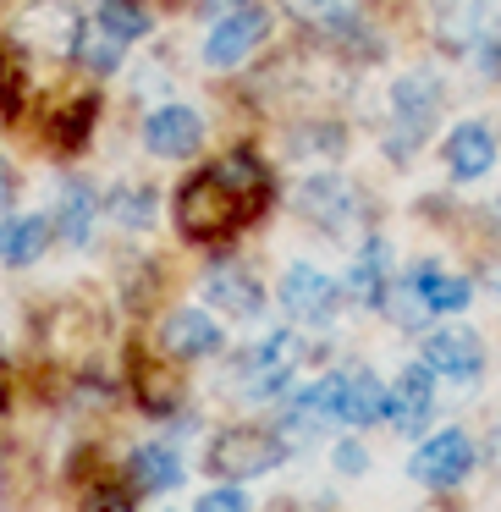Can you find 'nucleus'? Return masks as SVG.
<instances>
[{
    "instance_id": "nucleus-1",
    "label": "nucleus",
    "mask_w": 501,
    "mask_h": 512,
    "mask_svg": "<svg viewBox=\"0 0 501 512\" xmlns=\"http://www.w3.org/2000/svg\"><path fill=\"white\" fill-rule=\"evenodd\" d=\"M270 204V177L248 149H232L226 160L204 166L177 188V226L193 243H221V237L243 232L259 210Z\"/></svg>"
},
{
    "instance_id": "nucleus-2",
    "label": "nucleus",
    "mask_w": 501,
    "mask_h": 512,
    "mask_svg": "<svg viewBox=\"0 0 501 512\" xmlns=\"http://www.w3.org/2000/svg\"><path fill=\"white\" fill-rule=\"evenodd\" d=\"M281 463H287V441H281L276 430H265V424H232V430L215 435L210 457H204V468H210L215 479H226V485L259 479Z\"/></svg>"
},
{
    "instance_id": "nucleus-3",
    "label": "nucleus",
    "mask_w": 501,
    "mask_h": 512,
    "mask_svg": "<svg viewBox=\"0 0 501 512\" xmlns=\"http://www.w3.org/2000/svg\"><path fill=\"white\" fill-rule=\"evenodd\" d=\"M298 358H303L298 331H270L265 342H254V347H248V358L237 364L243 391H248V397H281L287 380L298 375Z\"/></svg>"
},
{
    "instance_id": "nucleus-4",
    "label": "nucleus",
    "mask_w": 501,
    "mask_h": 512,
    "mask_svg": "<svg viewBox=\"0 0 501 512\" xmlns=\"http://www.w3.org/2000/svg\"><path fill=\"white\" fill-rule=\"evenodd\" d=\"M265 34H270V12L254 6V0L237 6V12H226V17H215L210 39H204V67H215V72L237 67V61H248L265 45Z\"/></svg>"
},
{
    "instance_id": "nucleus-5",
    "label": "nucleus",
    "mask_w": 501,
    "mask_h": 512,
    "mask_svg": "<svg viewBox=\"0 0 501 512\" xmlns=\"http://www.w3.org/2000/svg\"><path fill=\"white\" fill-rule=\"evenodd\" d=\"M408 474L419 479V485H430V490H452V485H463V479L474 474V441H468L463 430H441V435H430V441H424L419 452H413Z\"/></svg>"
},
{
    "instance_id": "nucleus-6",
    "label": "nucleus",
    "mask_w": 501,
    "mask_h": 512,
    "mask_svg": "<svg viewBox=\"0 0 501 512\" xmlns=\"http://www.w3.org/2000/svg\"><path fill=\"white\" fill-rule=\"evenodd\" d=\"M391 116H397V133H402L397 155H413V144H419L435 127V116H441V83H435L430 72H402L397 89H391Z\"/></svg>"
},
{
    "instance_id": "nucleus-7",
    "label": "nucleus",
    "mask_w": 501,
    "mask_h": 512,
    "mask_svg": "<svg viewBox=\"0 0 501 512\" xmlns=\"http://www.w3.org/2000/svg\"><path fill=\"white\" fill-rule=\"evenodd\" d=\"M281 309L298 325H331L336 309H342V287L314 265H292L281 276Z\"/></svg>"
},
{
    "instance_id": "nucleus-8",
    "label": "nucleus",
    "mask_w": 501,
    "mask_h": 512,
    "mask_svg": "<svg viewBox=\"0 0 501 512\" xmlns=\"http://www.w3.org/2000/svg\"><path fill=\"white\" fill-rule=\"evenodd\" d=\"M435 413V369L430 364H408L397 369V380L386 386V419L402 435H419Z\"/></svg>"
},
{
    "instance_id": "nucleus-9",
    "label": "nucleus",
    "mask_w": 501,
    "mask_h": 512,
    "mask_svg": "<svg viewBox=\"0 0 501 512\" xmlns=\"http://www.w3.org/2000/svg\"><path fill=\"white\" fill-rule=\"evenodd\" d=\"M78 34H83V17L72 12L67 0H39L17 17V39L28 50H45V56H61V50H78Z\"/></svg>"
},
{
    "instance_id": "nucleus-10",
    "label": "nucleus",
    "mask_w": 501,
    "mask_h": 512,
    "mask_svg": "<svg viewBox=\"0 0 501 512\" xmlns=\"http://www.w3.org/2000/svg\"><path fill=\"white\" fill-rule=\"evenodd\" d=\"M424 364L446 380H474L485 369V342L463 325H441V331L424 336Z\"/></svg>"
},
{
    "instance_id": "nucleus-11",
    "label": "nucleus",
    "mask_w": 501,
    "mask_h": 512,
    "mask_svg": "<svg viewBox=\"0 0 501 512\" xmlns=\"http://www.w3.org/2000/svg\"><path fill=\"white\" fill-rule=\"evenodd\" d=\"M199 138H204V122H199L193 105H160V111L144 122V144H149V155H160V160L193 155Z\"/></svg>"
},
{
    "instance_id": "nucleus-12",
    "label": "nucleus",
    "mask_w": 501,
    "mask_h": 512,
    "mask_svg": "<svg viewBox=\"0 0 501 512\" xmlns=\"http://www.w3.org/2000/svg\"><path fill=\"white\" fill-rule=\"evenodd\" d=\"M204 298H210L226 320H254V314L265 309V287H259L243 265H210V276H204Z\"/></svg>"
},
{
    "instance_id": "nucleus-13",
    "label": "nucleus",
    "mask_w": 501,
    "mask_h": 512,
    "mask_svg": "<svg viewBox=\"0 0 501 512\" xmlns=\"http://www.w3.org/2000/svg\"><path fill=\"white\" fill-rule=\"evenodd\" d=\"M380 419H386V386L369 369H342L336 375V424L364 430V424H380Z\"/></svg>"
},
{
    "instance_id": "nucleus-14",
    "label": "nucleus",
    "mask_w": 501,
    "mask_h": 512,
    "mask_svg": "<svg viewBox=\"0 0 501 512\" xmlns=\"http://www.w3.org/2000/svg\"><path fill=\"white\" fill-rule=\"evenodd\" d=\"M391 281H397V270H391L386 237H369V243L353 254V270H347V292H353V303H364V309H386Z\"/></svg>"
},
{
    "instance_id": "nucleus-15",
    "label": "nucleus",
    "mask_w": 501,
    "mask_h": 512,
    "mask_svg": "<svg viewBox=\"0 0 501 512\" xmlns=\"http://www.w3.org/2000/svg\"><path fill=\"white\" fill-rule=\"evenodd\" d=\"M490 166H496V133H490L485 122L452 127V138H446V171H452L457 182H479Z\"/></svg>"
},
{
    "instance_id": "nucleus-16",
    "label": "nucleus",
    "mask_w": 501,
    "mask_h": 512,
    "mask_svg": "<svg viewBox=\"0 0 501 512\" xmlns=\"http://www.w3.org/2000/svg\"><path fill=\"white\" fill-rule=\"evenodd\" d=\"M160 336H166L171 358H210V353H221V325H215L204 309H177Z\"/></svg>"
},
{
    "instance_id": "nucleus-17",
    "label": "nucleus",
    "mask_w": 501,
    "mask_h": 512,
    "mask_svg": "<svg viewBox=\"0 0 501 512\" xmlns=\"http://www.w3.org/2000/svg\"><path fill=\"white\" fill-rule=\"evenodd\" d=\"M127 479H133L144 496H166V490H177V485H182V457H177V446H166V441L138 446L133 463H127Z\"/></svg>"
},
{
    "instance_id": "nucleus-18",
    "label": "nucleus",
    "mask_w": 501,
    "mask_h": 512,
    "mask_svg": "<svg viewBox=\"0 0 501 512\" xmlns=\"http://www.w3.org/2000/svg\"><path fill=\"white\" fill-rule=\"evenodd\" d=\"M45 248H50V221L45 215H12V221H0V265L28 270Z\"/></svg>"
},
{
    "instance_id": "nucleus-19",
    "label": "nucleus",
    "mask_w": 501,
    "mask_h": 512,
    "mask_svg": "<svg viewBox=\"0 0 501 512\" xmlns=\"http://www.w3.org/2000/svg\"><path fill=\"white\" fill-rule=\"evenodd\" d=\"M408 287L424 298L430 314H457V309H468V298H474V287H468L463 276H452V270H441V265H413Z\"/></svg>"
},
{
    "instance_id": "nucleus-20",
    "label": "nucleus",
    "mask_w": 501,
    "mask_h": 512,
    "mask_svg": "<svg viewBox=\"0 0 501 512\" xmlns=\"http://www.w3.org/2000/svg\"><path fill=\"white\" fill-rule=\"evenodd\" d=\"M94 215H100V199H94L89 182H61V199H56V221L67 243H89L94 232Z\"/></svg>"
},
{
    "instance_id": "nucleus-21",
    "label": "nucleus",
    "mask_w": 501,
    "mask_h": 512,
    "mask_svg": "<svg viewBox=\"0 0 501 512\" xmlns=\"http://www.w3.org/2000/svg\"><path fill=\"white\" fill-rule=\"evenodd\" d=\"M298 204L314 215L320 226H342V215L353 210V193L342 188V177H309L298 188Z\"/></svg>"
},
{
    "instance_id": "nucleus-22",
    "label": "nucleus",
    "mask_w": 501,
    "mask_h": 512,
    "mask_svg": "<svg viewBox=\"0 0 501 512\" xmlns=\"http://www.w3.org/2000/svg\"><path fill=\"white\" fill-rule=\"evenodd\" d=\"M78 61L89 72H116L127 61V39L94 17V23H83V34H78Z\"/></svg>"
},
{
    "instance_id": "nucleus-23",
    "label": "nucleus",
    "mask_w": 501,
    "mask_h": 512,
    "mask_svg": "<svg viewBox=\"0 0 501 512\" xmlns=\"http://www.w3.org/2000/svg\"><path fill=\"white\" fill-rule=\"evenodd\" d=\"M292 430H320V424H336V375L314 380L309 391H298L287 408Z\"/></svg>"
},
{
    "instance_id": "nucleus-24",
    "label": "nucleus",
    "mask_w": 501,
    "mask_h": 512,
    "mask_svg": "<svg viewBox=\"0 0 501 512\" xmlns=\"http://www.w3.org/2000/svg\"><path fill=\"white\" fill-rule=\"evenodd\" d=\"M100 23L116 28V34L133 45V39L149 34V6H144V0H100Z\"/></svg>"
},
{
    "instance_id": "nucleus-25",
    "label": "nucleus",
    "mask_w": 501,
    "mask_h": 512,
    "mask_svg": "<svg viewBox=\"0 0 501 512\" xmlns=\"http://www.w3.org/2000/svg\"><path fill=\"white\" fill-rule=\"evenodd\" d=\"M111 215H116V226L138 232V226H149V215H155V193H149V188L116 193V199H111Z\"/></svg>"
},
{
    "instance_id": "nucleus-26",
    "label": "nucleus",
    "mask_w": 501,
    "mask_h": 512,
    "mask_svg": "<svg viewBox=\"0 0 501 512\" xmlns=\"http://www.w3.org/2000/svg\"><path fill=\"white\" fill-rule=\"evenodd\" d=\"M441 28L452 39L474 34V28H479V6H468V0H441Z\"/></svg>"
},
{
    "instance_id": "nucleus-27",
    "label": "nucleus",
    "mask_w": 501,
    "mask_h": 512,
    "mask_svg": "<svg viewBox=\"0 0 501 512\" xmlns=\"http://www.w3.org/2000/svg\"><path fill=\"white\" fill-rule=\"evenodd\" d=\"M287 6L298 17H309V23H325V28H331L336 17H347V0H287Z\"/></svg>"
},
{
    "instance_id": "nucleus-28",
    "label": "nucleus",
    "mask_w": 501,
    "mask_h": 512,
    "mask_svg": "<svg viewBox=\"0 0 501 512\" xmlns=\"http://www.w3.org/2000/svg\"><path fill=\"white\" fill-rule=\"evenodd\" d=\"M199 512H248V496H243L237 485L204 490V496H199Z\"/></svg>"
},
{
    "instance_id": "nucleus-29",
    "label": "nucleus",
    "mask_w": 501,
    "mask_h": 512,
    "mask_svg": "<svg viewBox=\"0 0 501 512\" xmlns=\"http://www.w3.org/2000/svg\"><path fill=\"white\" fill-rule=\"evenodd\" d=\"M83 512H133V496L116 485H100V490H89V507Z\"/></svg>"
},
{
    "instance_id": "nucleus-30",
    "label": "nucleus",
    "mask_w": 501,
    "mask_h": 512,
    "mask_svg": "<svg viewBox=\"0 0 501 512\" xmlns=\"http://www.w3.org/2000/svg\"><path fill=\"white\" fill-rule=\"evenodd\" d=\"M336 468H342V474H364L369 452H364V446H353V441H342V446H336Z\"/></svg>"
},
{
    "instance_id": "nucleus-31",
    "label": "nucleus",
    "mask_w": 501,
    "mask_h": 512,
    "mask_svg": "<svg viewBox=\"0 0 501 512\" xmlns=\"http://www.w3.org/2000/svg\"><path fill=\"white\" fill-rule=\"evenodd\" d=\"M237 6H248V0H199V12H210V17H226V12H237Z\"/></svg>"
},
{
    "instance_id": "nucleus-32",
    "label": "nucleus",
    "mask_w": 501,
    "mask_h": 512,
    "mask_svg": "<svg viewBox=\"0 0 501 512\" xmlns=\"http://www.w3.org/2000/svg\"><path fill=\"white\" fill-rule=\"evenodd\" d=\"M485 457L501 468V430H490V441H485Z\"/></svg>"
},
{
    "instance_id": "nucleus-33",
    "label": "nucleus",
    "mask_w": 501,
    "mask_h": 512,
    "mask_svg": "<svg viewBox=\"0 0 501 512\" xmlns=\"http://www.w3.org/2000/svg\"><path fill=\"white\" fill-rule=\"evenodd\" d=\"M12 204V182H6V171H0V210Z\"/></svg>"
},
{
    "instance_id": "nucleus-34",
    "label": "nucleus",
    "mask_w": 501,
    "mask_h": 512,
    "mask_svg": "<svg viewBox=\"0 0 501 512\" xmlns=\"http://www.w3.org/2000/svg\"><path fill=\"white\" fill-rule=\"evenodd\" d=\"M490 287H496V292H501V265H496V270H490Z\"/></svg>"
},
{
    "instance_id": "nucleus-35",
    "label": "nucleus",
    "mask_w": 501,
    "mask_h": 512,
    "mask_svg": "<svg viewBox=\"0 0 501 512\" xmlns=\"http://www.w3.org/2000/svg\"><path fill=\"white\" fill-rule=\"evenodd\" d=\"M490 221H496V226H501V204H496V210H490Z\"/></svg>"
}]
</instances>
